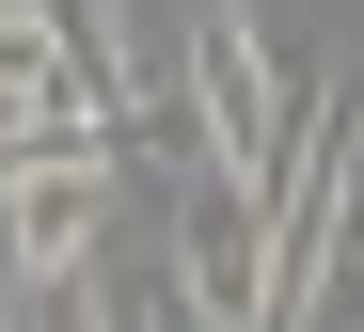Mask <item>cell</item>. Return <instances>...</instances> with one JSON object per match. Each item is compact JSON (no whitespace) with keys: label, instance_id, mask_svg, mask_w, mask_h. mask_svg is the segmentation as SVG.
<instances>
[{"label":"cell","instance_id":"2","mask_svg":"<svg viewBox=\"0 0 364 332\" xmlns=\"http://www.w3.org/2000/svg\"><path fill=\"white\" fill-rule=\"evenodd\" d=\"M174 301H191V332H269V190L237 174L174 190Z\"/></svg>","mask_w":364,"mask_h":332},{"label":"cell","instance_id":"4","mask_svg":"<svg viewBox=\"0 0 364 332\" xmlns=\"http://www.w3.org/2000/svg\"><path fill=\"white\" fill-rule=\"evenodd\" d=\"M111 143V111L80 95V63L48 48L32 16H0V174H32V159H95Z\"/></svg>","mask_w":364,"mask_h":332},{"label":"cell","instance_id":"3","mask_svg":"<svg viewBox=\"0 0 364 332\" xmlns=\"http://www.w3.org/2000/svg\"><path fill=\"white\" fill-rule=\"evenodd\" d=\"M111 253V143L95 159H32V174H0V269L48 285V269H95Z\"/></svg>","mask_w":364,"mask_h":332},{"label":"cell","instance_id":"1","mask_svg":"<svg viewBox=\"0 0 364 332\" xmlns=\"http://www.w3.org/2000/svg\"><path fill=\"white\" fill-rule=\"evenodd\" d=\"M174 95H191V174L285 190V159H301V80L269 63L254 0H206V16H191V48H174Z\"/></svg>","mask_w":364,"mask_h":332},{"label":"cell","instance_id":"7","mask_svg":"<svg viewBox=\"0 0 364 332\" xmlns=\"http://www.w3.org/2000/svg\"><path fill=\"white\" fill-rule=\"evenodd\" d=\"M16 332H111V301H95V269H48V285L16 301Z\"/></svg>","mask_w":364,"mask_h":332},{"label":"cell","instance_id":"6","mask_svg":"<svg viewBox=\"0 0 364 332\" xmlns=\"http://www.w3.org/2000/svg\"><path fill=\"white\" fill-rule=\"evenodd\" d=\"M111 332H191V301H174V269H95Z\"/></svg>","mask_w":364,"mask_h":332},{"label":"cell","instance_id":"8","mask_svg":"<svg viewBox=\"0 0 364 332\" xmlns=\"http://www.w3.org/2000/svg\"><path fill=\"white\" fill-rule=\"evenodd\" d=\"M0 16H16V0H0Z\"/></svg>","mask_w":364,"mask_h":332},{"label":"cell","instance_id":"5","mask_svg":"<svg viewBox=\"0 0 364 332\" xmlns=\"http://www.w3.org/2000/svg\"><path fill=\"white\" fill-rule=\"evenodd\" d=\"M16 16H32L48 48H64V63H80V95H95L111 127L143 111V48H127V0H16Z\"/></svg>","mask_w":364,"mask_h":332}]
</instances>
